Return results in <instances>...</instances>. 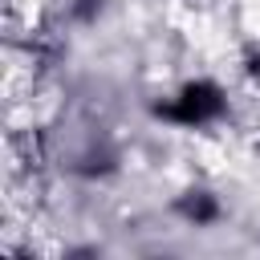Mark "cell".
Returning a JSON list of instances; mask_svg holds the SVG:
<instances>
[{"label":"cell","instance_id":"6da1fadb","mask_svg":"<svg viewBox=\"0 0 260 260\" xmlns=\"http://www.w3.org/2000/svg\"><path fill=\"white\" fill-rule=\"evenodd\" d=\"M228 85L215 77H187L179 81L162 102H154V118L175 126V130H211L228 118Z\"/></svg>","mask_w":260,"mask_h":260},{"label":"cell","instance_id":"7a4b0ae2","mask_svg":"<svg viewBox=\"0 0 260 260\" xmlns=\"http://www.w3.org/2000/svg\"><path fill=\"white\" fill-rule=\"evenodd\" d=\"M179 215L191 223V228H211L215 219H219V199L211 195V191H187V195H179Z\"/></svg>","mask_w":260,"mask_h":260}]
</instances>
